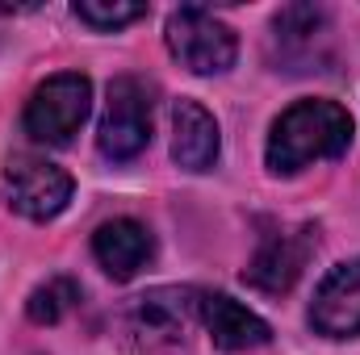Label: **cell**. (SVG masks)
I'll use <instances>...</instances> for the list:
<instances>
[{
  "label": "cell",
  "instance_id": "7a4b0ae2",
  "mask_svg": "<svg viewBox=\"0 0 360 355\" xmlns=\"http://www.w3.org/2000/svg\"><path fill=\"white\" fill-rule=\"evenodd\" d=\"M89 109H92L89 76H80V72H59V76H51L46 84L34 88L21 126H25V134H30L34 142L63 147V142H72V134L84 126Z\"/></svg>",
  "mask_w": 360,
  "mask_h": 355
},
{
  "label": "cell",
  "instance_id": "6da1fadb",
  "mask_svg": "<svg viewBox=\"0 0 360 355\" xmlns=\"http://www.w3.org/2000/svg\"><path fill=\"white\" fill-rule=\"evenodd\" d=\"M352 147V117L335 100H297L289 105L269 134V172L293 176L306 163L340 159Z\"/></svg>",
  "mask_w": 360,
  "mask_h": 355
},
{
  "label": "cell",
  "instance_id": "277c9868",
  "mask_svg": "<svg viewBox=\"0 0 360 355\" xmlns=\"http://www.w3.org/2000/svg\"><path fill=\"white\" fill-rule=\"evenodd\" d=\"M147 142H151V88L134 76H117L109 84V96H105L96 147H101L105 159L126 163Z\"/></svg>",
  "mask_w": 360,
  "mask_h": 355
},
{
  "label": "cell",
  "instance_id": "52a82bcc",
  "mask_svg": "<svg viewBox=\"0 0 360 355\" xmlns=\"http://www.w3.org/2000/svg\"><path fill=\"white\" fill-rule=\"evenodd\" d=\"M310 326L327 339L360 335V260L331 267L310 301Z\"/></svg>",
  "mask_w": 360,
  "mask_h": 355
},
{
  "label": "cell",
  "instance_id": "3957f363",
  "mask_svg": "<svg viewBox=\"0 0 360 355\" xmlns=\"http://www.w3.org/2000/svg\"><path fill=\"white\" fill-rule=\"evenodd\" d=\"M168 51L193 76H218V72H226L235 63L239 38L214 13H205L197 4H184L168 17Z\"/></svg>",
  "mask_w": 360,
  "mask_h": 355
},
{
  "label": "cell",
  "instance_id": "5b68a950",
  "mask_svg": "<svg viewBox=\"0 0 360 355\" xmlns=\"http://www.w3.org/2000/svg\"><path fill=\"white\" fill-rule=\"evenodd\" d=\"M4 201L30 222H51L72 201V176L38 155H13L4 168Z\"/></svg>",
  "mask_w": 360,
  "mask_h": 355
},
{
  "label": "cell",
  "instance_id": "8992f818",
  "mask_svg": "<svg viewBox=\"0 0 360 355\" xmlns=\"http://www.w3.org/2000/svg\"><path fill=\"white\" fill-rule=\"evenodd\" d=\"M314 243H319V230L314 226H297V230H285V234H272L260 243L256 260L243 267V280L260 293H289L297 284V276L306 272L310 255H314Z\"/></svg>",
  "mask_w": 360,
  "mask_h": 355
},
{
  "label": "cell",
  "instance_id": "30bf717a",
  "mask_svg": "<svg viewBox=\"0 0 360 355\" xmlns=\"http://www.w3.org/2000/svg\"><path fill=\"white\" fill-rule=\"evenodd\" d=\"M218 121L201 100H176L172 109V159L184 172H210L218 159Z\"/></svg>",
  "mask_w": 360,
  "mask_h": 355
},
{
  "label": "cell",
  "instance_id": "9c48e42d",
  "mask_svg": "<svg viewBox=\"0 0 360 355\" xmlns=\"http://www.w3.org/2000/svg\"><path fill=\"white\" fill-rule=\"evenodd\" d=\"M92 255H96V264L105 267L113 280H130V276H139L147 267V260L155 255V239H151V230L143 222L113 217V222H105L92 234Z\"/></svg>",
  "mask_w": 360,
  "mask_h": 355
},
{
  "label": "cell",
  "instance_id": "ba28073f",
  "mask_svg": "<svg viewBox=\"0 0 360 355\" xmlns=\"http://www.w3.org/2000/svg\"><path fill=\"white\" fill-rule=\"evenodd\" d=\"M197 318L205 322L210 339L222 351H248V347H264L272 339L269 322L260 314H252L248 305H239L226 293H197Z\"/></svg>",
  "mask_w": 360,
  "mask_h": 355
},
{
  "label": "cell",
  "instance_id": "8fae6325",
  "mask_svg": "<svg viewBox=\"0 0 360 355\" xmlns=\"http://www.w3.org/2000/svg\"><path fill=\"white\" fill-rule=\"evenodd\" d=\"M193 318H197L193 288H151L130 305V330L143 339H180Z\"/></svg>",
  "mask_w": 360,
  "mask_h": 355
},
{
  "label": "cell",
  "instance_id": "7c38bea8",
  "mask_svg": "<svg viewBox=\"0 0 360 355\" xmlns=\"http://www.w3.org/2000/svg\"><path fill=\"white\" fill-rule=\"evenodd\" d=\"M76 301H80L76 280H68V276H51L46 284H38V288L30 293L25 314H30V322H38V326H55V322H63V318L76 309Z\"/></svg>",
  "mask_w": 360,
  "mask_h": 355
},
{
  "label": "cell",
  "instance_id": "4fadbf2b",
  "mask_svg": "<svg viewBox=\"0 0 360 355\" xmlns=\"http://www.w3.org/2000/svg\"><path fill=\"white\" fill-rule=\"evenodd\" d=\"M72 13H76L84 25H92V29H122V25L139 21L147 8H143V4H96V0H80Z\"/></svg>",
  "mask_w": 360,
  "mask_h": 355
}]
</instances>
